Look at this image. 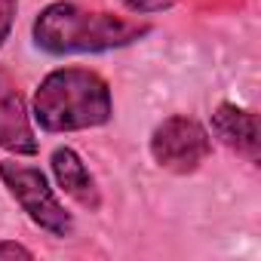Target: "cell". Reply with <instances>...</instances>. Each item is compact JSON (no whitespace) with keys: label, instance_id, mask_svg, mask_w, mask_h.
I'll return each mask as SVG.
<instances>
[{"label":"cell","instance_id":"cell-10","mask_svg":"<svg viewBox=\"0 0 261 261\" xmlns=\"http://www.w3.org/2000/svg\"><path fill=\"white\" fill-rule=\"evenodd\" d=\"M0 258H25V261H31L34 249H28L19 240H0Z\"/></svg>","mask_w":261,"mask_h":261},{"label":"cell","instance_id":"cell-2","mask_svg":"<svg viewBox=\"0 0 261 261\" xmlns=\"http://www.w3.org/2000/svg\"><path fill=\"white\" fill-rule=\"evenodd\" d=\"M114 95L108 80L89 68L49 71L31 98V120L43 133H83L111 123Z\"/></svg>","mask_w":261,"mask_h":261},{"label":"cell","instance_id":"cell-3","mask_svg":"<svg viewBox=\"0 0 261 261\" xmlns=\"http://www.w3.org/2000/svg\"><path fill=\"white\" fill-rule=\"evenodd\" d=\"M0 181L10 191V197L22 206V212L31 218V224H37L49 237L74 233V215L62 206L43 169L16 160H0Z\"/></svg>","mask_w":261,"mask_h":261},{"label":"cell","instance_id":"cell-6","mask_svg":"<svg viewBox=\"0 0 261 261\" xmlns=\"http://www.w3.org/2000/svg\"><path fill=\"white\" fill-rule=\"evenodd\" d=\"M209 129H212L209 136L218 139L227 151H233L246 163L258 166V160H261V139H258V114L255 111L240 108L233 101H221L212 111Z\"/></svg>","mask_w":261,"mask_h":261},{"label":"cell","instance_id":"cell-9","mask_svg":"<svg viewBox=\"0 0 261 261\" xmlns=\"http://www.w3.org/2000/svg\"><path fill=\"white\" fill-rule=\"evenodd\" d=\"M16 13H19V0H0V49H4V43L13 34Z\"/></svg>","mask_w":261,"mask_h":261},{"label":"cell","instance_id":"cell-5","mask_svg":"<svg viewBox=\"0 0 261 261\" xmlns=\"http://www.w3.org/2000/svg\"><path fill=\"white\" fill-rule=\"evenodd\" d=\"M0 151L16 157H34L40 151L25 95L7 68H0Z\"/></svg>","mask_w":261,"mask_h":261},{"label":"cell","instance_id":"cell-7","mask_svg":"<svg viewBox=\"0 0 261 261\" xmlns=\"http://www.w3.org/2000/svg\"><path fill=\"white\" fill-rule=\"evenodd\" d=\"M49 169H53V178H56V185H59L62 194H68L71 200H77L89 212H98L101 209L98 181H95V175L89 172V166L83 163V157L74 148L59 145L49 154Z\"/></svg>","mask_w":261,"mask_h":261},{"label":"cell","instance_id":"cell-1","mask_svg":"<svg viewBox=\"0 0 261 261\" xmlns=\"http://www.w3.org/2000/svg\"><path fill=\"white\" fill-rule=\"evenodd\" d=\"M151 31L154 28L139 19L89 10L77 0H53L37 13L31 25V40L40 53L62 59V56H98L123 49L145 40Z\"/></svg>","mask_w":261,"mask_h":261},{"label":"cell","instance_id":"cell-8","mask_svg":"<svg viewBox=\"0 0 261 261\" xmlns=\"http://www.w3.org/2000/svg\"><path fill=\"white\" fill-rule=\"evenodd\" d=\"M120 4L136 13V16H154V13H166L175 7V0H120Z\"/></svg>","mask_w":261,"mask_h":261},{"label":"cell","instance_id":"cell-4","mask_svg":"<svg viewBox=\"0 0 261 261\" xmlns=\"http://www.w3.org/2000/svg\"><path fill=\"white\" fill-rule=\"evenodd\" d=\"M148 151L160 169L172 175H191L209 160L212 136L200 120L188 114H169L154 126V133L148 139Z\"/></svg>","mask_w":261,"mask_h":261}]
</instances>
